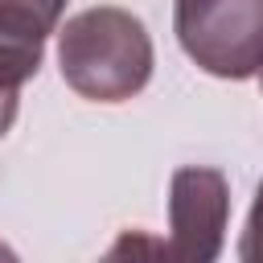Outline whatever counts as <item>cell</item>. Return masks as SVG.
Listing matches in <instances>:
<instances>
[{
	"label": "cell",
	"mask_w": 263,
	"mask_h": 263,
	"mask_svg": "<svg viewBox=\"0 0 263 263\" xmlns=\"http://www.w3.org/2000/svg\"><path fill=\"white\" fill-rule=\"evenodd\" d=\"M173 33L210 78L242 82L263 70V0H173Z\"/></svg>",
	"instance_id": "cell-2"
},
{
	"label": "cell",
	"mask_w": 263,
	"mask_h": 263,
	"mask_svg": "<svg viewBox=\"0 0 263 263\" xmlns=\"http://www.w3.org/2000/svg\"><path fill=\"white\" fill-rule=\"evenodd\" d=\"M259 86H263V70H259Z\"/></svg>",
	"instance_id": "cell-10"
},
{
	"label": "cell",
	"mask_w": 263,
	"mask_h": 263,
	"mask_svg": "<svg viewBox=\"0 0 263 263\" xmlns=\"http://www.w3.org/2000/svg\"><path fill=\"white\" fill-rule=\"evenodd\" d=\"M99 263H181L168 247V238L148 230H119L111 247L99 255Z\"/></svg>",
	"instance_id": "cell-5"
},
{
	"label": "cell",
	"mask_w": 263,
	"mask_h": 263,
	"mask_svg": "<svg viewBox=\"0 0 263 263\" xmlns=\"http://www.w3.org/2000/svg\"><path fill=\"white\" fill-rule=\"evenodd\" d=\"M16 111H21V95H16V90H0V140H4V132L12 127Z\"/></svg>",
	"instance_id": "cell-8"
},
{
	"label": "cell",
	"mask_w": 263,
	"mask_h": 263,
	"mask_svg": "<svg viewBox=\"0 0 263 263\" xmlns=\"http://www.w3.org/2000/svg\"><path fill=\"white\" fill-rule=\"evenodd\" d=\"M0 263H21V259H16V251H12L8 242H0Z\"/></svg>",
	"instance_id": "cell-9"
},
{
	"label": "cell",
	"mask_w": 263,
	"mask_h": 263,
	"mask_svg": "<svg viewBox=\"0 0 263 263\" xmlns=\"http://www.w3.org/2000/svg\"><path fill=\"white\" fill-rule=\"evenodd\" d=\"M62 12H66V0H0V21H12L21 29H33L41 37L58 33Z\"/></svg>",
	"instance_id": "cell-6"
},
{
	"label": "cell",
	"mask_w": 263,
	"mask_h": 263,
	"mask_svg": "<svg viewBox=\"0 0 263 263\" xmlns=\"http://www.w3.org/2000/svg\"><path fill=\"white\" fill-rule=\"evenodd\" d=\"M156 66L148 25L119 4H95L74 12L58 29V70L62 82L90 103L136 99Z\"/></svg>",
	"instance_id": "cell-1"
},
{
	"label": "cell",
	"mask_w": 263,
	"mask_h": 263,
	"mask_svg": "<svg viewBox=\"0 0 263 263\" xmlns=\"http://www.w3.org/2000/svg\"><path fill=\"white\" fill-rule=\"evenodd\" d=\"M45 37L33 29H21L12 21H0V90H16L41 70Z\"/></svg>",
	"instance_id": "cell-4"
},
{
	"label": "cell",
	"mask_w": 263,
	"mask_h": 263,
	"mask_svg": "<svg viewBox=\"0 0 263 263\" xmlns=\"http://www.w3.org/2000/svg\"><path fill=\"white\" fill-rule=\"evenodd\" d=\"M230 222V181L222 168L185 164L168 181V247L181 263H218Z\"/></svg>",
	"instance_id": "cell-3"
},
{
	"label": "cell",
	"mask_w": 263,
	"mask_h": 263,
	"mask_svg": "<svg viewBox=\"0 0 263 263\" xmlns=\"http://www.w3.org/2000/svg\"><path fill=\"white\" fill-rule=\"evenodd\" d=\"M238 263H263V181L247 210V226L238 234Z\"/></svg>",
	"instance_id": "cell-7"
}]
</instances>
